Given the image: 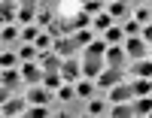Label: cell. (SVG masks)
<instances>
[{
    "mask_svg": "<svg viewBox=\"0 0 152 118\" xmlns=\"http://www.w3.org/2000/svg\"><path fill=\"white\" fill-rule=\"evenodd\" d=\"M76 49H79L76 36H73V39H64V36H58V39H55V51H58V55H64V58H73V55H76Z\"/></svg>",
    "mask_w": 152,
    "mask_h": 118,
    "instance_id": "obj_1",
    "label": "cell"
},
{
    "mask_svg": "<svg viewBox=\"0 0 152 118\" xmlns=\"http://www.w3.org/2000/svg\"><path fill=\"white\" fill-rule=\"evenodd\" d=\"M122 73H125V70H119V67H110L107 73H100V76H97V85H100V88L119 85V82H122Z\"/></svg>",
    "mask_w": 152,
    "mask_h": 118,
    "instance_id": "obj_2",
    "label": "cell"
},
{
    "mask_svg": "<svg viewBox=\"0 0 152 118\" xmlns=\"http://www.w3.org/2000/svg\"><path fill=\"white\" fill-rule=\"evenodd\" d=\"M125 58H128V51H125V49H119V46H110V49H107V61H110V67L125 70Z\"/></svg>",
    "mask_w": 152,
    "mask_h": 118,
    "instance_id": "obj_3",
    "label": "cell"
},
{
    "mask_svg": "<svg viewBox=\"0 0 152 118\" xmlns=\"http://www.w3.org/2000/svg\"><path fill=\"white\" fill-rule=\"evenodd\" d=\"M24 109H28V103H24L21 97H12V100H3V115H21Z\"/></svg>",
    "mask_w": 152,
    "mask_h": 118,
    "instance_id": "obj_4",
    "label": "cell"
},
{
    "mask_svg": "<svg viewBox=\"0 0 152 118\" xmlns=\"http://www.w3.org/2000/svg\"><path fill=\"white\" fill-rule=\"evenodd\" d=\"M100 67H104V64H100V58H85V61H82V76L97 79V76H100Z\"/></svg>",
    "mask_w": 152,
    "mask_h": 118,
    "instance_id": "obj_5",
    "label": "cell"
},
{
    "mask_svg": "<svg viewBox=\"0 0 152 118\" xmlns=\"http://www.w3.org/2000/svg\"><path fill=\"white\" fill-rule=\"evenodd\" d=\"M43 70H46V73H61V58H58V51H46V55H43Z\"/></svg>",
    "mask_w": 152,
    "mask_h": 118,
    "instance_id": "obj_6",
    "label": "cell"
},
{
    "mask_svg": "<svg viewBox=\"0 0 152 118\" xmlns=\"http://www.w3.org/2000/svg\"><path fill=\"white\" fill-rule=\"evenodd\" d=\"M131 97H134V88H131V85H116V88H113V94H110L113 103H125V100H131Z\"/></svg>",
    "mask_w": 152,
    "mask_h": 118,
    "instance_id": "obj_7",
    "label": "cell"
},
{
    "mask_svg": "<svg viewBox=\"0 0 152 118\" xmlns=\"http://www.w3.org/2000/svg\"><path fill=\"white\" fill-rule=\"evenodd\" d=\"M125 51H128V58H134V61H140V58L146 55V46L140 43V39H134V36H131V39H128V46H125Z\"/></svg>",
    "mask_w": 152,
    "mask_h": 118,
    "instance_id": "obj_8",
    "label": "cell"
},
{
    "mask_svg": "<svg viewBox=\"0 0 152 118\" xmlns=\"http://www.w3.org/2000/svg\"><path fill=\"white\" fill-rule=\"evenodd\" d=\"M21 76H24V82H28V85H37V82L43 79V73H40V67H37V64H28V67L21 70Z\"/></svg>",
    "mask_w": 152,
    "mask_h": 118,
    "instance_id": "obj_9",
    "label": "cell"
},
{
    "mask_svg": "<svg viewBox=\"0 0 152 118\" xmlns=\"http://www.w3.org/2000/svg\"><path fill=\"white\" fill-rule=\"evenodd\" d=\"M79 73H82V70H79V64H76L73 58H70L67 64H61V76H64V79H67V82H73V79H76V76H79Z\"/></svg>",
    "mask_w": 152,
    "mask_h": 118,
    "instance_id": "obj_10",
    "label": "cell"
},
{
    "mask_svg": "<svg viewBox=\"0 0 152 118\" xmlns=\"http://www.w3.org/2000/svg\"><path fill=\"white\" fill-rule=\"evenodd\" d=\"M104 55H107L104 39H97V43H88V49H85V58H104Z\"/></svg>",
    "mask_w": 152,
    "mask_h": 118,
    "instance_id": "obj_11",
    "label": "cell"
},
{
    "mask_svg": "<svg viewBox=\"0 0 152 118\" xmlns=\"http://www.w3.org/2000/svg\"><path fill=\"white\" fill-rule=\"evenodd\" d=\"M0 18H3V24H9L12 18H15V3H12V0H3V6H0Z\"/></svg>",
    "mask_w": 152,
    "mask_h": 118,
    "instance_id": "obj_12",
    "label": "cell"
},
{
    "mask_svg": "<svg viewBox=\"0 0 152 118\" xmlns=\"http://www.w3.org/2000/svg\"><path fill=\"white\" fill-rule=\"evenodd\" d=\"M110 115H113V118H125V115H134V106H131L128 100H125V103H116Z\"/></svg>",
    "mask_w": 152,
    "mask_h": 118,
    "instance_id": "obj_13",
    "label": "cell"
},
{
    "mask_svg": "<svg viewBox=\"0 0 152 118\" xmlns=\"http://www.w3.org/2000/svg\"><path fill=\"white\" fill-rule=\"evenodd\" d=\"M28 100L43 106V103H49V91H43V88H31V91H28Z\"/></svg>",
    "mask_w": 152,
    "mask_h": 118,
    "instance_id": "obj_14",
    "label": "cell"
},
{
    "mask_svg": "<svg viewBox=\"0 0 152 118\" xmlns=\"http://www.w3.org/2000/svg\"><path fill=\"white\" fill-rule=\"evenodd\" d=\"M146 112H152V97H143L134 103V115H146Z\"/></svg>",
    "mask_w": 152,
    "mask_h": 118,
    "instance_id": "obj_15",
    "label": "cell"
},
{
    "mask_svg": "<svg viewBox=\"0 0 152 118\" xmlns=\"http://www.w3.org/2000/svg\"><path fill=\"white\" fill-rule=\"evenodd\" d=\"M131 88H134V94H149V91H152V85H149V79H143V76H140V82H134Z\"/></svg>",
    "mask_w": 152,
    "mask_h": 118,
    "instance_id": "obj_16",
    "label": "cell"
},
{
    "mask_svg": "<svg viewBox=\"0 0 152 118\" xmlns=\"http://www.w3.org/2000/svg\"><path fill=\"white\" fill-rule=\"evenodd\" d=\"M134 73H137V76H143V79H149V76H152V61H140Z\"/></svg>",
    "mask_w": 152,
    "mask_h": 118,
    "instance_id": "obj_17",
    "label": "cell"
},
{
    "mask_svg": "<svg viewBox=\"0 0 152 118\" xmlns=\"http://www.w3.org/2000/svg\"><path fill=\"white\" fill-rule=\"evenodd\" d=\"M110 15H116V18H122V15H128V6H125L122 0H116V3L110 6Z\"/></svg>",
    "mask_w": 152,
    "mask_h": 118,
    "instance_id": "obj_18",
    "label": "cell"
},
{
    "mask_svg": "<svg viewBox=\"0 0 152 118\" xmlns=\"http://www.w3.org/2000/svg\"><path fill=\"white\" fill-rule=\"evenodd\" d=\"M43 82H46V88H58V85H61V76H58V73H46Z\"/></svg>",
    "mask_w": 152,
    "mask_h": 118,
    "instance_id": "obj_19",
    "label": "cell"
},
{
    "mask_svg": "<svg viewBox=\"0 0 152 118\" xmlns=\"http://www.w3.org/2000/svg\"><path fill=\"white\" fill-rule=\"evenodd\" d=\"M15 82H18V73L6 70V73H3V85H6V88H15Z\"/></svg>",
    "mask_w": 152,
    "mask_h": 118,
    "instance_id": "obj_20",
    "label": "cell"
},
{
    "mask_svg": "<svg viewBox=\"0 0 152 118\" xmlns=\"http://www.w3.org/2000/svg\"><path fill=\"white\" fill-rule=\"evenodd\" d=\"M88 112H91V115H100V112H104V100H91V103H88Z\"/></svg>",
    "mask_w": 152,
    "mask_h": 118,
    "instance_id": "obj_21",
    "label": "cell"
},
{
    "mask_svg": "<svg viewBox=\"0 0 152 118\" xmlns=\"http://www.w3.org/2000/svg\"><path fill=\"white\" fill-rule=\"evenodd\" d=\"M110 24H113V21H110V15H97V18H94V28H100V30H107Z\"/></svg>",
    "mask_w": 152,
    "mask_h": 118,
    "instance_id": "obj_22",
    "label": "cell"
},
{
    "mask_svg": "<svg viewBox=\"0 0 152 118\" xmlns=\"http://www.w3.org/2000/svg\"><path fill=\"white\" fill-rule=\"evenodd\" d=\"M21 36L28 39V43H37V36H40V33H37V28L31 24V28H24V33H21Z\"/></svg>",
    "mask_w": 152,
    "mask_h": 118,
    "instance_id": "obj_23",
    "label": "cell"
},
{
    "mask_svg": "<svg viewBox=\"0 0 152 118\" xmlns=\"http://www.w3.org/2000/svg\"><path fill=\"white\" fill-rule=\"evenodd\" d=\"M107 39H110V43H119V39H122V30H119V28H107Z\"/></svg>",
    "mask_w": 152,
    "mask_h": 118,
    "instance_id": "obj_24",
    "label": "cell"
},
{
    "mask_svg": "<svg viewBox=\"0 0 152 118\" xmlns=\"http://www.w3.org/2000/svg\"><path fill=\"white\" fill-rule=\"evenodd\" d=\"M73 21H76V30H82L85 24H88V15H85V12H79V15H73Z\"/></svg>",
    "mask_w": 152,
    "mask_h": 118,
    "instance_id": "obj_25",
    "label": "cell"
},
{
    "mask_svg": "<svg viewBox=\"0 0 152 118\" xmlns=\"http://www.w3.org/2000/svg\"><path fill=\"white\" fill-rule=\"evenodd\" d=\"M18 18H21V21H31V18H34V6H24V9L18 12Z\"/></svg>",
    "mask_w": 152,
    "mask_h": 118,
    "instance_id": "obj_26",
    "label": "cell"
},
{
    "mask_svg": "<svg viewBox=\"0 0 152 118\" xmlns=\"http://www.w3.org/2000/svg\"><path fill=\"white\" fill-rule=\"evenodd\" d=\"M100 9V0H85V12H97Z\"/></svg>",
    "mask_w": 152,
    "mask_h": 118,
    "instance_id": "obj_27",
    "label": "cell"
},
{
    "mask_svg": "<svg viewBox=\"0 0 152 118\" xmlns=\"http://www.w3.org/2000/svg\"><path fill=\"white\" fill-rule=\"evenodd\" d=\"M0 64H3V70H9L12 64H15V58H12V55H6V51H3V58H0Z\"/></svg>",
    "mask_w": 152,
    "mask_h": 118,
    "instance_id": "obj_28",
    "label": "cell"
},
{
    "mask_svg": "<svg viewBox=\"0 0 152 118\" xmlns=\"http://www.w3.org/2000/svg\"><path fill=\"white\" fill-rule=\"evenodd\" d=\"M9 39H15V28H3V43H9Z\"/></svg>",
    "mask_w": 152,
    "mask_h": 118,
    "instance_id": "obj_29",
    "label": "cell"
},
{
    "mask_svg": "<svg viewBox=\"0 0 152 118\" xmlns=\"http://www.w3.org/2000/svg\"><path fill=\"white\" fill-rule=\"evenodd\" d=\"M34 55H37V49H31V46H28V49H21V58H24V61H31Z\"/></svg>",
    "mask_w": 152,
    "mask_h": 118,
    "instance_id": "obj_30",
    "label": "cell"
},
{
    "mask_svg": "<svg viewBox=\"0 0 152 118\" xmlns=\"http://www.w3.org/2000/svg\"><path fill=\"white\" fill-rule=\"evenodd\" d=\"M76 43H79V46H88V33L79 30V33H76Z\"/></svg>",
    "mask_w": 152,
    "mask_h": 118,
    "instance_id": "obj_31",
    "label": "cell"
},
{
    "mask_svg": "<svg viewBox=\"0 0 152 118\" xmlns=\"http://www.w3.org/2000/svg\"><path fill=\"white\" fill-rule=\"evenodd\" d=\"M88 94H91V85L82 82V85H79V97H88Z\"/></svg>",
    "mask_w": 152,
    "mask_h": 118,
    "instance_id": "obj_32",
    "label": "cell"
},
{
    "mask_svg": "<svg viewBox=\"0 0 152 118\" xmlns=\"http://www.w3.org/2000/svg\"><path fill=\"white\" fill-rule=\"evenodd\" d=\"M31 115H34V118H43V115H46V109H43V106H40V103H37V106H34V109H31Z\"/></svg>",
    "mask_w": 152,
    "mask_h": 118,
    "instance_id": "obj_33",
    "label": "cell"
},
{
    "mask_svg": "<svg viewBox=\"0 0 152 118\" xmlns=\"http://www.w3.org/2000/svg\"><path fill=\"white\" fill-rule=\"evenodd\" d=\"M137 28H140L137 21H128V24H125V33H137Z\"/></svg>",
    "mask_w": 152,
    "mask_h": 118,
    "instance_id": "obj_34",
    "label": "cell"
},
{
    "mask_svg": "<svg viewBox=\"0 0 152 118\" xmlns=\"http://www.w3.org/2000/svg\"><path fill=\"white\" fill-rule=\"evenodd\" d=\"M49 46V36H37V49H46Z\"/></svg>",
    "mask_w": 152,
    "mask_h": 118,
    "instance_id": "obj_35",
    "label": "cell"
},
{
    "mask_svg": "<svg viewBox=\"0 0 152 118\" xmlns=\"http://www.w3.org/2000/svg\"><path fill=\"white\" fill-rule=\"evenodd\" d=\"M73 97V88H61V100H70Z\"/></svg>",
    "mask_w": 152,
    "mask_h": 118,
    "instance_id": "obj_36",
    "label": "cell"
},
{
    "mask_svg": "<svg viewBox=\"0 0 152 118\" xmlns=\"http://www.w3.org/2000/svg\"><path fill=\"white\" fill-rule=\"evenodd\" d=\"M137 21H149V9H140V12H137Z\"/></svg>",
    "mask_w": 152,
    "mask_h": 118,
    "instance_id": "obj_37",
    "label": "cell"
},
{
    "mask_svg": "<svg viewBox=\"0 0 152 118\" xmlns=\"http://www.w3.org/2000/svg\"><path fill=\"white\" fill-rule=\"evenodd\" d=\"M146 39H149V43H152V24H149V28H146Z\"/></svg>",
    "mask_w": 152,
    "mask_h": 118,
    "instance_id": "obj_38",
    "label": "cell"
},
{
    "mask_svg": "<svg viewBox=\"0 0 152 118\" xmlns=\"http://www.w3.org/2000/svg\"><path fill=\"white\" fill-rule=\"evenodd\" d=\"M24 6H34V0H24Z\"/></svg>",
    "mask_w": 152,
    "mask_h": 118,
    "instance_id": "obj_39",
    "label": "cell"
},
{
    "mask_svg": "<svg viewBox=\"0 0 152 118\" xmlns=\"http://www.w3.org/2000/svg\"><path fill=\"white\" fill-rule=\"evenodd\" d=\"M49 3H55V0H49Z\"/></svg>",
    "mask_w": 152,
    "mask_h": 118,
    "instance_id": "obj_40",
    "label": "cell"
}]
</instances>
